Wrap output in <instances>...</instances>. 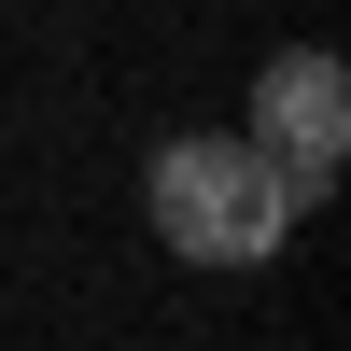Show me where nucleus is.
Returning a JSON list of instances; mask_svg holds the SVG:
<instances>
[{"label":"nucleus","instance_id":"nucleus-1","mask_svg":"<svg viewBox=\"0 0 351 351\" xmlns=\"http://www.w3.org/2000/svg\"><path fill=\"white\" fill-rule=\"evenodd\" d=\"M155 239L183 253V267H267L281 239H295V183H281V155L253 127H183L155 141Z\"/></svg>","mask_w":351,"mask_h":351},{"label":"nucleus","instance_id":"nucleus-2","mask_svg":"<svg viewBox=\"0 0 351 351\" xmlns=\"http://www.w3.org/2000/svg\"><path fill=\"white\" fill-rule=\"evenodd\" d=\"M253 141L281 155L295 211H309V197H337V169H351V71H337L324 43H281L267 71H253Z\"/></svg>","mask_w":351,"mask_h":351}]
</instances>
